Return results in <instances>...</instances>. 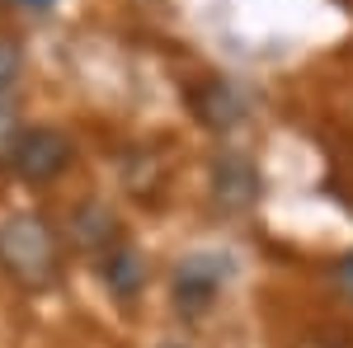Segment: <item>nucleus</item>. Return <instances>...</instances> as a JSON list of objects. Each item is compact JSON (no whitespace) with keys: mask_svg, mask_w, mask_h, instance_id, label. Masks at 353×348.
Segmentation results:
<instances>
[{"mask_svg":"<svg viewBox=\"0 0 353 348\" xmlns=\"http://www.w3.org/2000/svg\"><path fill=\"white\" fill-rule=\"evenodd\" d=\"M0 259L24 287H48L57 283V236L48 216L14 212L0 226Z\"/></svg>","mask_w":353,"mask_h":348,"instance_id":"nucleus-1","label":"nucleus"},{"mask_svg":"<svg viewBox=\"0 0 353 348\" xmlns=\"http://www.w3.org/2000/svg\"><path fill=\"white\" fill-rule=\"evenodd\" d=\"M14 81H19V48L0 43V94H14Z\"/></svg>","mask_w":353,"mask_h":348,"instance_id":"nucleus-9","label":"nucleus"},{"mask_svg":"<svg viewBox=\"0 0 353 348\" xmlns=\"http://www.w3.org/2000/svg\"><path fill=\"white\" fill-rule=\"evenodd\" d=\"M71 161H76V146L61 127H24L10 151V170L24 184H52L71 170Z\"/></svg>","mask_w":353,"mask_h":348,"instance_id":"nucleus-3","label":"nucleus"},{"mask_svg":"<svg viewBox=\"0 0 353 348\" xmlns=\"http://www.w3.org/2000/svg\"><path fill=\"white\" fill-rule=\"evenodd\" d=\"M66 236L76 249H90V254H109L113 245H118V216L99 203V198H90L81 203L76 212L66 216Z\"/></svg>","mask_w":353,"mask_h":348,"instance_id":"nucleus-6","label":"nucleus"},{"mask_svg":"<svg viewBox=\"0 0 353 348\" xmlns=\"http://www.w3.org/2000/svg\"><path fill=\"white\" fill-rule=\"evenodd\" d=\"M19 5H28V10H48L52 0H19Z\"/></svg>","mask_w":353,"mask_h":348,"instance_id":"nucleus-11","label":"nucleus"},{"mask_svg":"<svg viewBox=\"0 0 353 348\" xmlns=\"http://www.w3.org/2000/svg\"><path fill=\"white\" fill-rule=\"evenodd\" d=\"M231 273H236V259L226 249H193L170 273V296L184 316H203L217 301V292L231 283Z\"/></svg>","mask_w":353,"mask_h":348,"instance_id":"nucleus-2","label":"nucleus"},{"mask_svg":"<svg viewBox=\"0 0 353 348\" xmlns=\"http://www.w3.org/2000/svg\"><path fill=\"white\" fill-rule=\"evenodd\" d=\"M99 283L109 287L113 301H132L146 287V259L128 240H118L109 254H99Z\"/></svg>","mask_w":353,"mask_h":348,"instance_id":"nucleus-7","label":"nucleus"},{"mask_svg":"<svg viewBox=\"0 0 353 348\" xmlns=\"http://www.w3.org/2000/svg\"><path fill=\"white\" fill-rule=\"evenodd\" d=\"M259 165L245 151H221L212 161V198L221 212H250L259 203Z\"/></svg>","mask_w":353,"mask_h":348,"instance_id":"nucleus-4","label":"nucleus"},{"mask_svg":"<svg viewBox=\"0 0 353 348\" xmlns=\"http://www.w3.org/2000/svg\"><path fill=\"white\" fill-rule=\"evenodd\" d=\"M161 348H184V344H161Z\"/></svg>","mask_w":353,"mask_h":348,"instance_id":"nucleus-12","label":"nucleus"},{"mask_svg":"<svg viewBox=\"0 0 353 348\" xmlns=\"http://www.w3.org/2000/svg\"><path fill=\"white\" fill-rule=\"evenodd\" d=\"M19 108H14V94H0V161H10L14 141H19Z\"/></svg>","mask_w":353,"mask_h":348,"instance_id":"nucleus-8","label":"nucleus"},{"mask_svg":"<svg viewBox=\"0 0 353 348\" xmlns=\"http://www.w3.org/2000/svg\"><path fill=\"white\" fill-rule=\"evenodd\" d=\"M189 108H193V118H198L203 127H212V132H231V127H241V123H245L250 99H245L241 85H231V81H198L189 90Z\"/></svg>","mask_w":353,"mask_h":348,"instance_id":"nucleus-5","label":"nucleus"},{"mask_svg":"<svg viewBox=\"0 0 353 348\" xmlns=\"http://www.w3.org/2000/svg\"><path fill=\"white\" fill-rule=\"evenodd\" d=\"M330 278H334L339 296H344V301H353V249H349V254H339V259L330 264Z\"/></svg>","mask_w":353,"mask_h":348,"instance_id":"nucleus-10","label":"nucleus"}]
</instances>
